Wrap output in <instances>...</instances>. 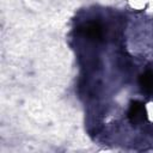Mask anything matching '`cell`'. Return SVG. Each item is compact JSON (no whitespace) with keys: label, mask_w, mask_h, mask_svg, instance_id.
Segmentation results:
<instances>
[{"label":"cell","mask_w":153,"mask_h":153,"mask_svg":"<svg viewBox=\"0 0 153 153\" xmlns=\"http://www.w3.org/2000/svg\"><path fill=\"white\" fill-rule=\"evenodd\" d=\"M78 30L85 37H88L93 41H99L103 37V27L98 22H87L82 24Z\"/></svg>","instance_id":"6da1fadb"},{"label":"cell","mask_w":153,"mask_h":153,"mask_svg":"<svg viewBox=\"0 0 153 153\" xmlns=\"http://www.w3.org/2000/svg\"><path fill=\"white\" fill-rule=\"evenodd\" d=\"M128 117L131 123H140L146 117V110L140 100H133L128 109Z\"/></svg>","instance_id":"7a4b0ae2"},{"label":"cell","mask_w":153,"mask_h":153,"mask_svg":"<svg viewBox=\"0 0 153 153\" xmlns=\"http://www.w3.org/2000/svg\"><path fill=\"white\" fill-rule=\"evenodd\" d=\"M139 85L145 93H153V71H146L139 78Z\"/></svg>","instance_id":"3957f363"}]
</instances>
